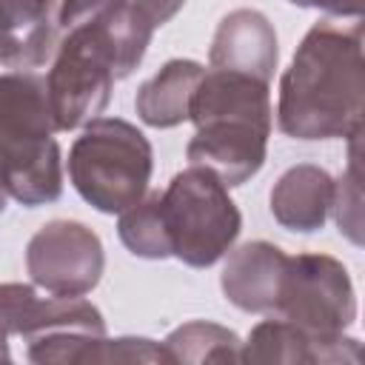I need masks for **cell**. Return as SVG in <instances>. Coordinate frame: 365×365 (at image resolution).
Instances as JSON below:
<instances>
[{
    "mask_svg": "<svg viewBox=\"0 0 365 365\" xmlns=\"http://www.w3.org/2000/svg\"><path fill=\"white\" fill-rule=\"evenodd\" d=\"M359 359L362 351L356 339L351 336L317 339L282 317L259 322L248 334V342L240 345V362L297 365V362H359Z\"/></svg>",
    "mask_w": 365,
    "mask_h": 365,
    "instance_id": "7c38bea8",
    "label": "cell"
},
{
    "mask_svg": "<svg viewBox=\"0 0 365 365\" xmlns=\"http://www.w3.org/2000/svg\"><path fill=\"white\" fill-rule=\"evenodd\" d=\"M240 336L231 328L217 322L194 319L174 328L163 348L168 351L171 362H240Z\"/></svg>",
    "mask_w": 365,
    "mask_h": 365,
    "instance_id": "e0dca14e",
    "label": "cell"
},
{
    "mask_svg": "<svg viewBox=\"0 0 365 365\" xmlns=\"http://www.w3.org/2000/svg\"><path fill=\"white\" fill-rule=\"evenodd\" d=\"M26 356L31 362H171L168 351L143 336L108 339L106 334H77L54 331L37 339H29Z\"/></svg>",
    "mask_w": 365,
    "mask_h": 365,
    "instance_id": "5bb4252c",
    "label": "cell"
},
{
    "mask_svg": "<svg viewBox=\"0 0 365 365\" xmlns=\"http://www.w3.org/2000/svg\"><path fill=\"white\" fill-rule=\"evenodd\" d=\"M288 254L265 240H251L234 248L220 274V288L231 305L248 314H274Z\"/></svg>",
    "mask_w": 365,
    "mask_h": 365,
    "instance_id": "8fae6325",
    "label": "cell"
},
{
    "mask_svg": "<svg viewBox=\"0 0 365 365\" xmlns=\"http://www.w3.org/2000/svg\"><path fill=\"white\" fill-rule=\"evenodd\" d=\"M54 331L77 334H106V319L97 305L83 297H48L40 299L26 282L0 285V336L37 339Z\"/></svg>",
    "mask_w": 365,
    "mask_h": 365,
    "instance_id": "9c48e42d",
    "label": "cell"
},
{
    "mask_svg": "<svg viewBox=\"0 0 365 365\" xmlns=\"http://www.w3.org/2000/svg\"><path fill=\"white\" fill-rule=\"evenodd\" d=\"M117 80V57L108 34L97 23L60 29L46 77L48 106L57 131H71L103 114Z\"/></svg>",
    "mask_w": 365,
    "mask_h": 365,
    "instance_id": "8992f818",
    "label": "cell"
},
{
    "mask_svg": "<svg viewBox=\"0 0 365 365\" xmlns=\"http://www.w3.org/2000/svg\"><path fill=\"white\" fill-rule=\"evenodd\" d=\"M277 60H279L277 31L262 11L234 9L220 20L208 48L211 68L240 71V74H251L257 80L271 83Z\"/></svg>",
    "mask_w": 365,
    "mask_h": 365,
    "instance_id": "30bf717a",
    "label": "cell"
},
{
    "mask_svg": "<svg viewBox=\"0 0 365 365\" xmlns=\"http://www.w3.org/2000/svg\"><path fill=\"white\" fill-rule=\"evenodd\" d=\"M3 208H6V191L0 188V214H3Z\"/></svg>",
    "mask_w": 365,
    "mask_h": 365,
    "instance_id": "603a6c76",
    "label": "cell"
},
{
    "mask_svg": "<svg viewBox=\"0 0 365 365\" xmlns=\"http://www.w3.org/2000/svg\"><path fill=\"white\" fill-rule=\"evenodd\" d=\"M117 234L134 257H143V259L171 257V245H168V234L160 211V191H151L134 205H128L125 211H120Z\"/></svg>",
    "mask_w": 365,
    "mask_h": 365,
    "instance_id": "ac0fdd59",
    "label": "cell"
},
{
    "mask_svg": "<svg viewBox=\"0 0 365 365\" xmlns=\"http://www.w3.org/2000/svg\"><path fill=\"white\" fill-rule=\"evenodd\" d=\"M294 6H311V9H322L328 14H339V17H359L365 0H288Z\"/></svg>",
    "mask_w": 365,
    "mask_h": 365,
    "instance_id": "44dd1931",
    "label": "cell"
},
{
    "mask_svg": "<svg viewBox=\"0 0 365 365\" xmlns=\"http://www.w3.org/2000/svg\"><path fill=\"white\" fill-rule=\"evenodd\" d=\"M334 177L311 163L288 168L271 188V214L274 220L299 234L319 231L331 214Z\"/></svg>",
    "mask_w": 365,
    "mask_h": 365,
    "instance_id": "9a60e30c",
    "label": "cell"
},
{
    "mask_svg": "<svg viewBox=\"0 0 365 365\" xmlns=\"http://www.w3.org/2000/svg\"><path fill=\"white\" fill-rule=\"evenodd\" d=\"M160 211L171 257L191 268L220 262L242 228L228 185L202 165H188L171 177L168 188L160 194Z\"/></svg>",
    "mask_w": 365,
    "mask_h": 365,
    "instance_id": "5b68a950",
    "label": "cell"
},
{
    "mask_svg": "<svg viewBox=\"0 0 365 365\" xmlns=\"http://www.w3.org/2000/svg\"><path fill=\"white\" fill-rule=\"evenodd\" d=\"M106 268L100 237L77 220H51L26 245L31 282L51 297H83L97 288Z\"/></svg>",
    "mask_w": 365,
    "mask_h": 365,
    "instance_id": "ba28073f",
    "label": "cell"
},
{
    "mask_svg": "<svg viewBox=\"0 0 365 365\" xmlns=\"http://www.w3.org/2000/svg\"><path fill=\"white\" fill-rule=\"evenodd\" d=\"M46 77L34 71L0 74V188L34 208L63 194V163L54 140Z\"/></svg>",
    "mask_w": 365,
    "mask_h": 365,
    "instance_id": "3957f363",
    "label": "cell"
},
{
    "mask_svg": "<svg viewBox=\"0 0 365 365\" xmlns=\"http://www.w3.org/2000/svg\"><path fill=\"white\" fill-rule=\"evenodd\" d=\"M54 0H0V63L14 71L46 66L57 48Z\"/></svg>",
    "mask_w": 365,
    "mask_h": 365,
    "instance_id": "4fadbf2b",
    "label": "cell"
},
{
    "mask_svg": "<svg viewBox=\"0 0 365 365\" xmlns=\"http://www.w3.org/2000/svg\"><path fill=\"white\" fill-rule=\"evenodd\" d=\"M0 359H3V362H9V359H11V354H9V342H6V336H0Z\"/></svg>",
    "mask_w": 365,
    "mask_h": 365,
    "instance_id": "7402d4cb",
    "label": "cell"
},
{
    "mask_svg": "<svg viewBox=\"0 0 365 365\" xmlns=\"http://www.w3.org/2000/svg\"><path fill=\"white\" fill-rule=\"evenodd\" d=\"M359 134H351V163L348 171L334 180L331 211L336 217L339 234H345L354 245H362V185H359Z\"/></svg>",
    "mask_w": 365,
    "mask_h": 365,
    "instance_id": "d6986e66",
    "label": "cell"
},
{
    "mask_svg": "<svg viewBox=\"0 0 365 365\" xmlns=\"http://www.w3.org/2000/svg\"><path fill=\"white\" fill-rule=\"evenodd\" d=\"M205 68L197 60H168L151 80L137 88L134 108L151 128H174L188 120V106Z\"/></svg>",
    "mask_w": 365,
    "mask_h": 365,
    "instance_id": "2e32d148",
    "label": "cell"
},
{
    "mask_svg": "<svg viewBox=\"0 0 365 365\" xmlns=\"http://www.w3.org/2000/svg\"><path fill=\"white\" fill-rule=\"evenodd\" d=\"M154 151L145 134L120 117H94L68 151V180L103 214H120L145 197Z\"/></svg>",
    "mask_w": 365,
    "mask_h": 365,
    "instance_id": "277c9868",
    "label": "cell"
},
{
    "mask_svg": "<svg viewBox=\"0 0 365 365\" xmlns=\"http://www.w3.org/2000/svg\"><path fill=\"white\" fill-rule=\"evenodd\" d=\"M131 3H134V9H137L154 29L165 26V23L185 6V0H131Z\"/></svg>",
    "mask_w": 365,
    "mask_h": 365,
    "instance_id": "ffe728a7",
    "label": "cell"
},
{
    "mask_svg": "<svg viewBox=\"0 0 365 365\" xmlns=\"http://www.w3.org/2000/svg\"><path fill=\"white\" fill-rule=\"evenodd\" d=\"M188 120L197 125L185 148L191 165L214 171L228 188L248 182L262 168L274 125L265 80L208 68L194 88Z\"/></svg>",
    "mask_w": 365,
    "mask_h": 365,
    "instance_id": "7a4b0ae2",
    "label": "cell"
},
{
    "mask_svg": "<svg viewBox=\"0 0 365 365\" xmlns=\"http://www.w3.org/2000/svg\"><path fill=\"white\" fill-rule=\"evenodd\" d=\"M362 23H314L279 80V131L297 140L351 137L362 131Z\"/></svg>",
    "mask_w": 365,
    "mask_h": 365,
    "instance_id": "6da1fadb",
    "label": "cell"
},
{
    "mask_svg": "<svg viewBox=\"0 0 365 365\" xmlns=\"http://www.w3.org/2000/svg\"><path fill=\"white\" fill-rule=\"evenodd\" d=\"M274 314L317 339H339L356 317L348 268L328 254L288 257Z\"/></svg>",
    "mask_w": 365,
    "mask_h": 365,
    "instance_id": "52a82bcc",
    "label": "cell"
}]
</instances>
